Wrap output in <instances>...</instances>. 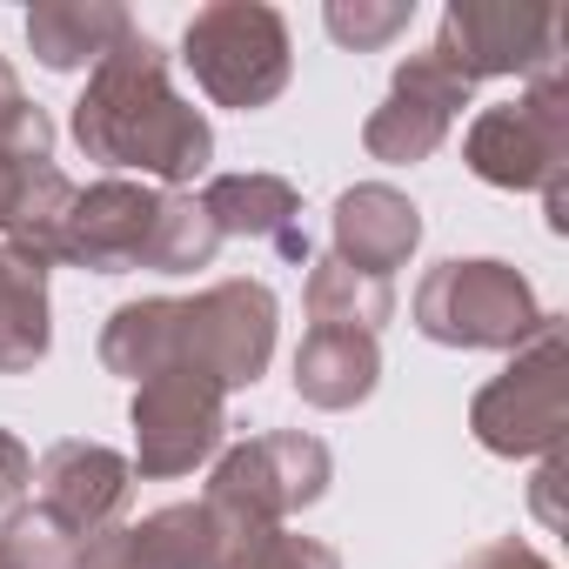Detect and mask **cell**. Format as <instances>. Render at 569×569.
<instances>
[{"instance_id": "cell-1", "label": "cell", "mask_w": 569, "mask_h": 569, "mask_svg": "<svg viewBox=\"0 0 569 569\" xmlns=\"http://www.w3.org/2000/svg\"><path fill=\"white\" fill-rule=\"evenodd\" d=\"M74 141L101 168H134L148 188H188L214 161V128L194 101L174 94L168 54L148 34H128L74 101Z\"/></svg>"}, {"instance_id": "cell-2", "label": "cell", "mask_w": 569, "mask_h": 569, "mask_svg": "<svg viewBox=\"0 0 569 569\" xmlns=\"http://www.w3.org/2000/svg\"><path fill=\"white\" fill-rule=\"evenodd\" d=\"M549 322L556 316L536 302L529 274L496 261V254L436 261L416 281V329L429 342H442V349H502V356H516Z\"/></svg>"}, {"instance_id": "cell-3", "label": "cell", "mask_w": 569, "mask_h": 569, "mask_svg": "<svg viewBox=\"0 0 569 569\" xmlns=\"http://www.w3.org/2000/svg\"><path fill=\"white\" fill-rule=\"evenodd\" d=\"M329 476H336L329 442H316L302 429H274V436H254V442H241L214 462L201 509L214 516L221 542H241V536L281 529L296 509L322 502Z\"/></svg>"}, {"instance_id": "cell-4", "label": "cell", "mask_w": 569, "mask_h": 569, "mask_svg": "<svg viewBox=\"0 0 569 569\" xmlns=\"http://www.w3.org/2000/svg\"><path fill=\"white\" fill-rule=\"evenodd\" d=\"M181 61L214 108H241V114L268 108L296 74L289 21L268 0H214V8H201L181 34Z\"/></svg>"}, {"instance_id": "cell-5", "label": "cell", "mask_w": 569, "mask_h": 569, "mask_svg": "<svg viewBox=\"0 0 569 569\" xmlns=\"http://www.w3.org/2000/svg\"><path fill=\"white\" fill-rule=\"evenodd\" d=\"M469 429H476V442L489 456H509V462L562 449V429H569V342H562V316L536 342H522L496 382L476 389Z\"/></svg>"}, {"instance_id": "cell-6", "label": "cell", "mask_w": 569, "mask_h": 569, "mask_svg": "<svg viewBox=\"0 0 569 569\" xmlns=\"http://www.w3.org/2000/svg\"><path fill=\"white\" fill-rule=\"evenodd\" d=\"M462 161L476 181L489 188H549L556 174H569V74L562 61L529 74V88L502 108H482L462 134Z\"/></svg>"}, {"instance_id": "cell-7", "label": "cell", "mask_w": 569, "mask_h": 569, "mask_svg": "<svg viewBox=\"0 0 569 569\" xmlns=\"http://www.w3.org/2000/svg\"><path fill=\"white\" fill-rule=\"evenodd\" d=\"M274 322H281V309H274L268 281H248V274L214 281V289H201L174 309V369L208 376L221 396L254 389L274 356Z\"/></svg>"}, {"instance_id": "cell-8", "label": "cell", "mask_w": 569, "mask_h": 569, "mask_svg": "<svg viewBox=\"0 0 569 569\" xmlns=\"http://www.w3.org/2000/svg\"><path fill=\"white\" fill-rule=\"evenodd\" d=\"M436 54L469 88L502 74H542L562 61V14L542 0H449Z\"/></svg>"}, {"instance_id": "cell-9", "label": "cell", "mask_w": 569, "mask_h": 569, "mask_svg": "<svg viewBox=\"0 0 569 569\" xmlns=\"http://www.w3.org/2000/svg\"><path fill=\"white\" fill-rule=\"evenodd\" d=\"M128 422H134V456H128L134 476H148V482L194 476L221 449V436H228V396L208 376L168 369V376L134 382Z\"/></svg>"}, {"instance_id": "cell-10", "label": "cell", "mask_w": 569, "mask_h": 569, "mask_svg": "<svg viewBox=\"0 0 569 569\" xmlns=\"http://www.w3.org/2000/svg\"><path fill=\"white\" fill-rule=\"evenodd\" d=\"M154 214H161V188L148 181H94L74 188V201L61 208L54 234H48V268H88V274H128L148 261L154 241Z\"/></svg>"}, {"instance_id": "cell-11", "label": "cell", "mask_w": 569, "mask_h": 569, "mask_svg": "<svg viewBox=\"0 0 569 569\" xmlns=\"http://www.w3.org/2000/svg\"><path fill=\"white\" fill-rule=\"evenodd\" d=\"M469 81L436 54V48H422V54H409L402 68H396V88H389V101L362 121V148L376 154V161H389V168H416V161H429L442 141H449V128H456V114L469 108Z\"/></svg>"}, {"instance_id": "cell-12", "label": "cell", "mask_w": 569, "mask_h": 569, "mask_svg": "<svg viewBox=\"0 0 569 569\" xmlns=\"http://www.w3.org/2000/svg\"><path fill=\"white\" fill-rule=\"evenodd\" d=\"M28 489H34V502H41L48 516H61V522L88 542L94 529H108V522L128 509V496H134V462H128L121 449H108V442L68 436V442H54V449L34 462Z\"/></svg>"}, {"instance_id": "cell-13", "label": "cell", "mask_w": 569, "mask_h": 569, "mask_svg": "<svg viewBox=\"0 0 569 569\" xmlns=\"http://www.w3.org/2000/svg\"><path fill=\"white\" fill-rule=\"evenodd\" d=\"M221 529L201 502H168L141 522H108L81 542L74 569H214Z\"/></svg>"}, {"instance_id": "cell-14", "label": "cell", "mask_w": 569, "mask_h": 569, "mask_svg": "<svg viewBox=\"0 0 569 569\" xmlns=\"http://www.w3.org/2000/svg\"><path fill=\"white\" fill-rule=\"evenodd\" d=\"M329 228H336V261L389 281L396 268H409V254L422 241V208L389 181H356L336 194Z\"/></svg>"}, {"instance_id": "cell-15", "label": "cell", "mask_w": 569, "mask_h": 569, "mask_svg": "<svg viewBox=\"0 0 569 569\" xmlns=\"http://www.w3.org/2000/svg\"><path fill=\"white\" fill-rule=\"evenodd\" d=\"M194 201L221 228V241L228 234H248V241H268L274 254H289V261H309L296 181H281V174H214Z\"/></svg>"}, {"instance_id": "cell-16", "label": "cell", "mask_w": 569, "mask_h": 569, "mask_svg": "<svg viewBox=\"0 0 569 569\" xmlns=\"http://www.w3.org/2000/svg\"><path fill=\"white\" fill-rule=\"evenodd\" d=\"M134 34L121 0H41L28 14V48L48 74H74V68H101L121 41Z\"/></svg>"}, {"instance_id": "cell-17", "label": "cell", "mask_w": 569, "mask_h": 569, "mask_svg": "<svg viewBox=\"0 0 569 569\" xmlns=\"http://www.w3.org/2000/svg\"><path fill=\"white\" fill-rule=\"evenodd\" d=\"M382 382V349L376 336L356 329H309L296 349V396L309 409H356Z\"/></svg>"}, {"instance_id": "cell-18", "label": "cell", "mask_w": 569, "mask_h": 569, "mask_svg": "<svg viewBox=\"0 0 569 569\" xmlns=\"http://www.w3.org/2000/svg\"><path fill=\"white\" fill-rule=\"evenodd\" d=\"M48 342V261L0 241V376H34Z\"/></svg>"}, {"instance_id": "cell-19", "label": "cell", "mask_w": 569, "mask_h": 569, "mask_svg": "<svg viewBox=\"0 0 569 569\" xmlns=\"http://www.w3.org/2000/svg\"><path fill=\"white\" fill-rule=\"evenodd\" d=\"M68 201H74V181L54 168V154L0 148V241L48 261V234H54Z\"/></svg>"}, {"instance_id": "cell-20", "label": "cell", "mask_w": 569, "mask_h": 569, "mask_svg": "<svg viewBox=\"0 0 569 569\" xmlns=\"http://www.w3.org/2000/svg\"><path fill=\"white\" fill-rule=\"evenodd\" d=\"M174 309H181V296L121 302L108 316V329H101V369L108 376H128V382L168 376L174 369Z\"/></svg>"}, {"instance_id": "cell-21", "label": "cell", "mask_w": 569, "mask_h": 569, "mask_svg": "<svg viewBox=\"0 0 569 569\" xmlns=\"http://www.w3.org/2000/svg\"><path fill=\"white\" fill-rule=\"evenodd\" d=\"M309 329H356V336H376L389 316H396V281H376L336 254L309 261Z\"/></svg>"}, {"instance_id": "cell-22", "label": "cell", "mask_w": 569, "mask_h": 569, "mask_svg": "<svg viewBox=\"0 0 569 569\" xmlns=\"http://www.w3.org/2000/svg\"><path fill=\"white\" fill-rule=\"evenodd\" d=\"M221 254V228L201 214V201L188 188H161V214H154V241H148V261L154 274H194Z\"/></svg>"}, {"instance_id": "cell-23", "label": "cell", "mask_w": 569, "mask_h": 569, "mask_svg": "<svg viewBox=\"0 0 569 569\" xmlns=\"http://www.w3.org/2000/svg\"><path fill=\"white\" fill-rule=\"evenodd\" d=\"M81 562V536L48 516L41 502H21L0 522V569H74Z\"/></svg>"}, {"instance_id": "cell-24", "label": "cell", "mask_w": 569, "mask_h": 569, "mask_svg": "<svg viewBox=\"0 0 569 569\" xmlns=\"http://www.w3.org/2000/svg\"><path fill=\"white\" fill-rule=\"evenodd\" d=\"M214 569H342V556L316 536H296V529H261V536L221 542Z\"/></svg>"}, {"instance_id": "cell-25", "label": "cell", "mask_w": 569, "mask_h": 569, "mask_svg": "<svg viewBox=\"0 0 569 569\" xmlns=\"http://www.w3.org/2000/svg\"><path fill=\"white\" fill-rule=\"evenodd\" d=\"M409 21H416V0H329V14H322L329 41H342L356 54L389 48Z\"/></svg>"}, {"instance_id": "cell-26", "label": "cell", "mask_w": 569, "mask_h": 569, "mask_svg": "<svg viewBox=\"0 0 569 569\" xmlns=\"http://www.w3.org/2000/svg\"><path fill=\"white\" fill-rule=\"evenodd\" d=\"M28 476H34V456H28V442H21L14 429H0V509H8V502L28 489Z\"/></svg>"}, {"instance_id": "cell-27", "label": "cell", "mask_w": 569, "mask_h": 569, "mask_svg": "<svg viewBox=\"0 0 569 569\" xmlns=\"http://www.w3.org/2000/svg\"><path fill=\"white\" fill-rule=\"evenodd\" d=\"M469 569H556L542 549H529V542H516V536H502V542H489V549H476L469 556Z\"/></svg>"}, {"instance_id": "cell-28", "label": "cell", "mask_w": 569, "mask_h": 569, "mask_svg": "<svg viewBox=\"0 0 569 569\" xmlns=\"http://www.w3.org/2000/svg\"><path fill=\"white\" fill-rule=\"evenodd\" d=\"M542 208H549V228L569 234V174H556V181L542 188Z\"/></svg>"}]
</instances>
